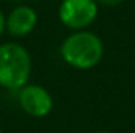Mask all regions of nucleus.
<instances>
[{
    "mask_svg": "<svg viewBox=\"0 0 135 133\" xmlns=\"http://www.w3.org/2000/svg\"><path fill=\"white\" fill-rule=\"evenodd\" d=\"M16 2H21V0H16Z\"/></svg>",
    "mask_w": 135,
    "mask_h": 133,
    "instance_id": "nucleus-9",
    "label": "nucleus"
},
{
    "mask_svg": "<svg viewBox=\"0 0 135 133\" xmlns=\"http://www.w3.org/2000/svg\"><path fill=\"white\" fill-rule=\"evenodd\" d=\"M5 24H6V17H5L3 11H2V8H0V34L5 32Z\"/></svg>",
    "mask_w": 135,
    "mask_h": 133,
    "instance_id": "nucleus-7",
    "label": "nucleus"
},
{
    "mask_svg": "<svg viewBox=\"0 0 135 133\" xmlns=\"http://www.w3.org/2000/svg\"><path fill=\"white\" fill-rule=\"evenodd\" d=\"M96 133H112V132H96Z\"/></svg>",
    "mask_w": 135,
    "mask_h": 133,
    "instance_id": "nucleus-8",
    "label": "nucleus"
},
{
    "mask_svg": "<svg viewBox=\"0 0 135 133\" xmlns=\"http://www.w3.org/2000/svg\"><path fill=\"white\" fill-rule=\"evenodd\" d=\"M96 0H63L58 9V16L63 25L71 30H85L91 25L98 16Z\"/></svg>",
    "mask_w": 135,
    "mask_h": 133,
    "instance_id": "nucleus-3",
    "label": "nucleus"
},
{
    "mask_svg": "<svg viewBox=\"0 0 135 133\" xmlns=\"http://www.w3.org/2000/svg\"><path fill=\"white\" fill-rule=\"evenodd\" d=\"M17 100L21 108L32 117H46L54 108L50 93L39 85H24L19 89Z\"/></svg>",
    "mask_w": 135,
    "mask_h": 133,
    "instance_id": "nucleus-4",
    "label": "nucleus"
},
{
    "mask_svg": "<svg viewBox=\"0 0 135 133\" xmlns=\"http://www.w3.org/2000/svg\"><path fill=\"white\" fill-rule=\"evenodd\" d=\"M32 74V58L25 47L17 42L0 44V86L21 89L28 83Z\"/></svg>",
    "mask_w": 135,
    "mask_h": 133,
    "instance_id": "nucleus-2",
    "label": "nucleus"
},
{
    "mask_svg": "<svg viewBox=\"0 0 135 133\" xmlns=\"http://www.w3.org/2000/svg\"><path fill=\"white\" fill-rule=\"evenodd\" d=\"M60 53L74 69L88 70L101 63L104 57V44L98 34L86 30H75L63 41Z\"/></svg>",
    "mask_w": 135,
    "mask_h": 133,
    "instance_id": "nucleus-1",
    "label": "nucleus"
},
{
    "mask_svg": "<svg viewBox=\"0 0 135 133\" xmlns=\"http://www.w3.org/2000/svg\"><path fill=\"white\" fill-rule=\"evenodd\" d=\"M98 5H104V6H116L119 3H123L124 0H96Z\"/></svg>",
    "mask_w": 135,
    "mask_h": 133,
    "instance_id": "nucleus-6",
    "label": "nucleus"
},
{
    "mask_svg": "<svg viewBox=\"0 0 135 133\" xmlns=\"http://www.w3.org/2000/svg\"><path fill=\"white\" fill-rule=\"evenodd\" d=\"M36 24H38L36 11L32 6L19 5L6 16L5 30L13 36H27L35 30Z\"/></svg>",
    "mask_w": 135,
    "mask_h": 133,
    "instance_id": "nucleus-5",
    "label": "nucleus"
},
{
    "mask_svg": "<svg viewBox=\"0 0 135 133\" xmlns=\"http://www.w3.org/2000/svg\"><path fill=\"white\" fill-rule=\"evenodd\" d=\"M0 133H3V132H2V130H0Z\"/></svg>",
    "mask_w": 135,
    "mask_h": 133,
    "instance_id": "nucleus-10",
    "label": "nucleus"
}]
</instances>
